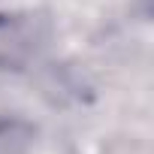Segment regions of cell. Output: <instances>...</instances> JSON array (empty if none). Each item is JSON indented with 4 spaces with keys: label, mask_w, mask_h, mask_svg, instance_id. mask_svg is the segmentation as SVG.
Segmentation results:
<instances>
[{
    "label": "cell",
    "mask_w": 154,
    "mask_h": 154,
    "mask_svg": "<svg viewBox=\"0 0 154 154\" xmlns=\"http://www.w3.org/2000/svg\"><path fill=\"white\" fill-rule=\"evenodd\" d=\"M39 48L36 24L21 12H0V72H24Z\"/></svg>",
    "instance_id": "6da1fadb"
},
{
    "label": "cell",
    "mask_w": 154,
    "mask_h": 154,
    "mask_svg": "<svg viewBox=\"0 0 154 154\" xmlns=\"http://www.w3.org/2000/svg\"><path fill=\"white\" fill-rule=\"evenodd\" d=\"M36 139V127L18 115L0 118V154H27Z\"/></svg>",
    "instance_id": "7a4b0ae2"
}]
</instances>
